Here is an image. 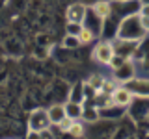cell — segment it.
<instances>
[{
	"label": "cell",
	"instance_id": "obj_10",
	"mask_svg": "<svg viewBox=\"0 0 149 139\" xmlns=\"http://www.w3.org/2000/svg\"><path fill=\"white\" fill-rule=\"evenodd\" d=\"M47 113H49V119H50V124H58L60 120H63L67 115H65V108L63 104H52L49 109H47Z\"/></svg>",
	"mask_w": 149,
	"mask_h": 139
},
{
	"label": "cell",
	"instance_id": "obj_22",
	"mask_svg": "<svg viewBox=\"0 0 149 139\" xmlns=\"http://www.w3.org/2000/svg\"><path fill=\"white\" fill-rule=\"evenodd\" d=\"M140 4H149V0H140Z\"/></svg>",
	"mask_w": 149,
	"mask_h": 139
},
{
	"label": "cell",
	"instance_id": "obj_15",
	"mask_svg": "<svg viewBox=\"0 0 149 139\" xmlns=\"http://www.w3.org/2000/svg\"><path fill=\"white\" fill-rule=\"evenodd\" d=\"M82 26L84 24H77V22H67V26H65V30H67V35H77L80 34V30H82Z\"/></svg>",
	"mask_w": 149,
	"mask_h": 139
},
{
	"label": "cell",
	"instance_id": "obj_2",
	"mask_svg": "<svg viewBox=\"0 0 149 139\" xmlns=\"http://www.w3.org/2000/svg\"><path fill=\"white\" fill-rule=\"evenodd\" d=\"M50 119L45 108H36L30 111V117H28V130L32 132H41L45 128H50Z\"/></svg>",
	"mask_w": 149,
	"mask_h": 139
},
{
	"label": "cell",
	"instance_id": "obj_8",
	"mask_svg": "<svg viewBox=\"0 0 149 139\" xmlns=\"http://www.w3.org/2000/svg\"><path fill=\"white\" fill-rule=\"evenodd\" d=\"M91 11H93V15L97 19L104 21V19H108L112 15V4L108 0H97V2L91 6Z\"/></svg>",
	"mask_w": 149,
	"mask_h": 139
},
{
	"label": "cell",
	"instance_id": "obj_11",
	"mask_svg": "<svg viewBox=\"0 0 149 139\" xmlns=\"http://www.w3.org/2000/svg\"><path fill=\"white\" fill-rule=\"evenodd\" d=\"M104 80H106V78L102 76V74H93V76L88 78V82L84 83V85H88L90 89H93V91L97 93V91L102 89V85H104Z\"/></svg>",
	"mask_w": 149,
	"mask_h": 139
},
{
	"label": "cell",
	"instance_id": "obj_20",
	"mask_svg": "<svg viewBox=\"0 0 149 139\" xmlns=\"http://www.w3.org/2000/svg\"><path fill=\"white\" fill-rule=\"evenodd\" d=\"M138 15L149 17V4H140V11H138Z\"/></svg>",
	"mask_w": 149,
	"mask_h": 139
},
{
	"label": "cell",
	"instance_id": "obj_7",
	"mask_svg": "<svg viewBox=\"0 0 149 139\" xmlns=\"http://www.w3.org/2000/svg\"><path fill=\"white\" fill-rule=\"evenodd\" d=\"M125 87L136 96H149V80H136V78H132L130 82L125 83Z\"/></svg>",
	"mask_w": 149,
	"mask_h": 139
},
{
	"label": "cell",
	"instance_id": "obj_19",
	"mask_svg": "<svg viewBox=\"0 0 149 139\" xmlns=\"http://www.w3.org/2000/svg\"><path fill=\"white\" fill-rule=\"evenodd\" d=\"M140 24H142V28L149 34V17H143V15H140Z\"/></svg>",
	"mask_w": 149,
	"mask_h": 139
},
{
	"label": "cell",
	"instance_id": "obj_1",
	"mask_svg": "<svg viewBox=\"0 0 149 139\" xmlns=\"http://www.w3.org/2000/svg\"><path fill=\"white\" fill-rule=\"evenodd\" d=\"M147 37V32L142 28L140 24V15L138 13H132V15H127L119 21V28L118 34H116V39L121 41H140Z\"/></svg>",
	"mask_w": 149,
	"mask_h": 139
},
{
	"label": "cell",
	"instance_id": "obj_9",
	"mask_svg": "<svg viewBox=\"0 0 149 139\" xmlns=\"http://www.w3.org/2000/svg\"><path fill=\"white\" fill-rule=\"evenodd\" d=\"M63 108H65V115H67L69 119H73V120H80L84 117V106L80 102H77V100L65 102Z\"/></svg>",
	"mask_w": 149,
	"mask_h": 139
},
{
	"label": "cell",
	"instance_id": "obj_14",
	"mask_svg": "<svg viewBox=\"0 0 149 139\" xmlns=\"http://www.w3.org/2000/svg\"><path fill=\"white\" fill-rule=\"evenodd\" d=\"M63 46L65 48H78V46H80V41H78L77 35H65L63 37Z\"/></svg>",
	"mask_w": 149,
	"mask_h": 139
},
{
	"label": "cell",
	"instance_id": "obj_17",
	"mask_svg": "<svg viewBox=\"0 0 149 139\" xmlns=\"http://www.w3.org/2000/svg\"><path fill=\"white\" fill-rule=\"evenodd\" d=\"M71 124H73V119H69V117H65L63 120H60L56 126L60 128V132H63V133H67L69 132V128H71Z\"/></svg>",
	"mask_w": 149,
	"mask_h": 139
},
{
	"label": "cell",
	"instance_id": "obj_12",
	"mask_svg": "<svg viewBox=\"0 0 149 139\" xmlns=\"http://www.w3.org/2000/svg\"><path fill=\"white\" fill-rule=\"evenodd\" d=\"M78 41H80V45H90L95 41V32L91 30V28H86L82 26L80 34H78Z\"/></svg>",
	"mask_w": 149,
	"mask_h": 139
},
{
	"label": "cell",
	"instance_id": "obj_5",
	"mask_svg": "<svg viewBox=\"0 0 149 139\" xmlns=\"http://www.w3.org/2000/svg\"><path fill=\"white\" fill-rule=\"evenodd\" d=\"M134 95L130 93L125 85H116L114 91L110 93V104L116 106V108H127V106H130V102H132Z\"/></svg>",
	"mask_w": 149,
	"mask_h": 139
},
{
	"label": "cell",
	"instance_id": "obj_3",
	"mask_svg": "<svg viewBox=\"0 0 149 139\" xmlns=\"http://www.w3.org/2000/svg\"><path fill=\"white\" fill-rule=\"evenodd\" d=\"M132 78H136V63H134V59H129L127 58L114 71V82L119 83V85H125V83L130 82Z\"/></svg>",
	"mask_w": 149,
	"mask_h": 139
},
{
	"label": "cell",
	"instance_id": "obj_21",
	"mask_svg": "<svg viewBox=\"0 0 149 139\" xmlns=\"http://www.w3.org/2000/svg\"><path fill=\"white\" fill-rule=\"evenodd\" d=\"M26 139H39V132H32V130H28Z\"/></svg>",
	"mask_w": 149,
	"mask_h": 139
},
{
	"label": "cell",
	"instance_id": "obj_13",
	"mask_svg": "<svg viewBox=\"0 0 149 139\" xmlns=\"http://www.w3.org/2000/svg\"><path fill=\"white\" fill-rule=\"evenodd\" d=\"M67 133H71L73 137H82L84 136V124L80 120H73V124H71V128H69Z\"/></svg>",
	"mask_w": 149,
	"mask_h": 139
},
{
	"label": "cell",
	"instance_id": "obj_18",
	"mask_svg": "<svg viewBox=\"0 0 149 139\" xmlns=\"http://www.w3.org/2000/svg\"><path fill=\"white\" fill-rule=\"evenodd\" d=\"M39 139H54V133L50 132V128H45L39 132Z\"/></svg>",
	"mask_w": 149,
	"mask_h": 139
},
{
	"label": "cell",
	"instance_id": "obj_23",
	"mask_svg": "<svg viewBox=\"0 0 149 139\" xmlns=\"http://www.w3.org/2000/svg\"><path fill=\"white\" fill-rule=\"evenodd\" d=\"M146 119H147V122H149V111H147V113H146Z\"/></svg>",
	"mask_w": 149,
	"mask_h": 139
},
{
	"label": "cell",
	"instance_id": "obj_4",
	"mask_svg": "<svg viewBox=\"0 0 149 139\" xmlns=\"http://www.w3.org/2000/svg\"><path fill=\"white\" fill-rule=\"evenodd\" d=\"M116 50H114V43L110 41H99L95 46H93V52H91V58L95 59L97 63H102V65H108L110 59L114 58Z\"/></svg>",
	"mask_w": 149,
	"mask_h": 139
},
{
	"label": "cell",
	"instance_id": "obj_16",
	"mask_svg": "<svg viewBox=\"0 0 149 139\" xmlns=\"http://www.w3.org/2000/svg\"><path fill=\"white\" fill-rule=\"evenodd\" d=\"M125 59H127V58H123V56H119V54H114V58H112V59H110V63H108V67L112 69V71H116V69H118V67H119V65H121V63H123V61H125Z\"/></svg>",
	"mask_w": 149,
	"mask_h": 139
},
{
	"label": "cell",
	"instance_id": "obj_6",
	"mask_svg": "<svg viewBox=\"0 0 149 139\" xmlns=\"http://www.w3.org/2000/svg\"><path fill=\"white\" fill-rule=\"evenodd\" d=\"M86 17H88V8H86V4H82V2L71 4V6L67 8V11H65V19H67V22L84 24Z\"/></svg>",
	"mask_w": 149,
	"mask_h": 139
}]
</instances>
